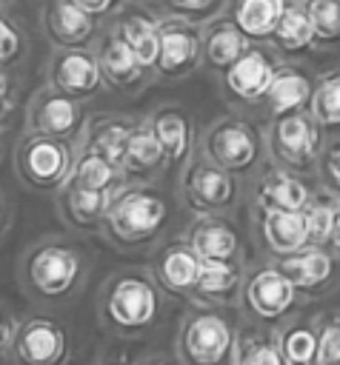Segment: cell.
<instances>
[{"instance_id": "cell-1", "label": "cell", "mask_w": 340, "mask_h": 365, "mask_svg": "<svg viewBox=\"0 0 340 365\" xmlns=\"http://www.w3.org/2000/svg\"><path fill=\"white\" fill-rule=\"evenodd\" d=\"M89 251L63 234L34 240L17 259V282L23 294L37 305L71 302L89 279Z\"/></svg>"}, {"instance_id": "cell-2", "label": "cell", "mask_w": 340, "mask_h": 365, "mask_svg": "<svg viewBox=\"0 0 340 365\" xmlns=\"http://www.w3.org/2000/svg\"><path fill=\"white\" fill-rule=\"evenodd\" d=\"M171 205V194L160 182H126L109 205L100 237L126 254L154 248L163 242Z\"/></svg>"}, {"instance_id": "cell-3", "label": "cell", "mask_w": 340, "mask_h": 365, "mask_svg": "<svg viewBox=\"0 0 340 365\" xmlns=\"http://www.w3.org/2000/svg\"><path fill=\"white\" fill-rule=\"evenodd\" d=\"M163 288L149 268H120L97 291V322L106 334L134 339L149 334L163 314Z\"/></svg>"}, {"instance_id": "cell-4", "label": "cell", "mask_w": 340, "mask_h": 365, "mask_svg": "<svg viewBox=\"0 0 340 365\" xmlns=\"http://www.w3.org/2000/svg\"><path fill=\"white\" fill-rule=\"evenodd\" d=\"M197 148L243 182L254 180V174H260L269 165V148H266L263 125L254 123L251 117L240 114V111L223 114L214 123H209L200 131Z\"/></svg>"}, {"instance_id": "cell-5", "label": "cell", "mask_w": 340, "mask_h": 365, "mask_svg": "<svg viewBox=\"0 0 340 365\" xmlns=\"http://www.w3.org/2000/svg\"><path fill=\"white\" fill-rule=\"evenodd\" d=\"M237 339V325L226 308L191 302L177 325L174 354L180 365H229Z\"/></svg>"}, {"instance_id": "cell-6", "label": "cell", "mask_w": 340, "mask_h": 365, "mask_svg": "<svg viewBox=\"0 0 340 365\" xmlns=\"http://www.w3.org/2000/svg\"><path fill=\"white\" fill-rule=\"evenodd\" d=\"M74 157H77V143L26 128L14 145L11 165H14V177L29 191L57 194L71 177Z\"/></svg>"}, {"instance_id": "cell-7", "label": "cell", "mask_w": 340, "mask_h": 365, "mask_svg": "<svg viewBox=\"0 0 340 365\" xmlns=\"http://www.w3.org/2000/svg\"><path fill=\"white\" fill-rule=\"evenodd\" d=\"M263 131H266L269 163L306 177L317 174V160L329 134L320 128V123L311 117L309 108L269 117Z\"/></svg>"}, {"instance_id": "cell-8", "label": "cell", "mask_w": 340, "mask_h": 365, "mask_svg": "<svg viewBox=\"0 0 340 365\" xmlns=\"http://www.w3.org/2000/svg\"><path fill=\"white\" fill-rule=\"evenodd\" d=\"M243 197V180L220 168L200 148L177 171V200L191 214H229Z\"/></svg>"}, {"instance_id": "cell-9", "label": "cell", "mask_w": 340, "mask_h": 365, "mask_svg": "<svg viewBox=\"0 0 340 365\" xmlns=\"http://www.w3.org/2000/svg\"><path fill=\"white\" fill-rule=\"evenodd\" d=\"M300 299H303L300 291L291 285V279L280 271L274 259L246 265V279H243V291L237 302L246 322L277 328L283 319L291 317Z\"/></svg>"}, {"instance_id": "cell-10", "label": "cell", "mask_w": 340, "mask_h": 365, "mask_svg": "<svg viewBox=\"0 0 340 365\" xmlns=\"http://www.w3.org/2000/svg\"><path fill=\"white\" fill-rule=\"evenodd\" d=\"M283 63L286 60L271 43H251V48L217 77L223 97L237 108H260Z\"/></svg>"}, {"instance_id": "cell-11", "label": "cell", "mask_w": 340, "mask_h": 365, "mask_svg": "<svg viewBox=\"0 0 340 365\" xmlns=\"http://www.w3.org/2000/svg\"><path fill=\"white\" fill-rule=\"evenodd\" d=\"M69 362V334L49 314H29L17 319L9 365H66Z\"/></svg>"}, {"instance_id": "cell-12", "label": "cell", "mask_w": 340, "mask_h": 365, "mask_svg": "<svg viewBox=\"0 0 340 365\" xmlns=\"http://www.w3.org/2000/svg\"><path fill=\"white\" fill-rule=\"evenodd\" d=\"M203 66V26L180 17H160V54L154 80L180 83Z\"/></svg>"}, {"instance_id": "cell-13", "label": "cell", "mask_w": 340, "mask_h": 365, "mask_svg": "<svg viewBox=\"0 0 340 365\" xmlns=\"http://www.w3.org/2000/svg\"><path fill=\"white\" fill-rule=\"evenodd\" d=\"M86 123H89L86 103L57 91L49 83H43L29 97V106H26V128L29 131H40L49 137L77 143L86 131Z\"/></svg>"}, {"instance_id": "cell-14", "label": "cell", "mask_w": 340, "mask_h": 365, "mask_svg": "<svg viewBox=\"0 0 340 365\" xmlns=\"http://www.w3.org/2000/svg\"><path fill=\"white\" fill-rule=\"evenodd\" d=\"M46 83L74 100H91L106 88L94 48H51L43 71Z\"/></svg>"}, {"instance_id": "cell-15", "label": "cell", "mask_w": 340, "mask_h": 365, "mask_svg": "<svg viewBox=\"0 0 340 365\" xmlns=\"http://www.w3.org/2000/svg\"><path fill=\"white\" fill-rule=\"evenodd\" d=\"M311 177L269 163L254 180H249V208L263 211H303L314 197Z\"/></svg>"}, {"instance_id": "cell-16", "label": "cell", "mask_w": 340, "mask_h": 365, "mask_svg": "<svg viewBox=\"0 0 340 365\" xmlns=\"http://www.w3.org/2000/svg\"><path fill=\"white\" fill-rule=\"evenodd\" d=\"M94 54H97V63H100L106 88H111L117 94L134 97V94H140L154 80V71L146 68L137 60V54L126 46V40L109 23L103 26V31H100V37L94 43Z\"/></svg>"}, {"instance_id": "cell-17", "label": "cell", "mask_w": 340, "mask_h": 365, "mask_svg": "<svg viewBox=\"0 0 340 365\" xmlns=\"http://www.w3.org/2000/svg\"><path fill=\"white\" fill-rule=\"evenodd\" d=\"M149 271L166 297L191 299L194 285H197L200 271H203V259L197 257V251L183 237H171V240H163L160 245H154L151 259H149Z\"/></svg>"}, {"instance_id": "cell-18", "label": "cell", "mask_w": 340, "mask_h": 365, "mask_svg": "<svg viewBox=\"0 0 340 365\" xmlns=\"http://www.w3.org/2000/svg\"><path fill=\"white\" fill-rule=\"evenodd\" d=\"M274 262L306 299L323 297L340 285V257L326 245H306Z\"/></svg>"}, {"instance_id": "cell-19", "label": "cell", "mask_w": 340, "mask_h": 365, "mask_svg": "<svg viewBox=\"0 0 340 365\" xmlns=\"http://www.w3.org/2000/svg\"><path fill=\"white\" fill-rule=\"evenodd\" d=\"M40 23L51 48H94L103 31V23L74 0H46Z\"/></svg>"}, {"instance_id": "cell-20", "label": "cell", "mask_w": 340, "mask_h": 365, "mask_svg": "<svg viewBox=\"0 0 340 365\" xmlns=\"http://www.w3.org/2000/svg\"><path fill=\"white\" fill-rule=\"evenodd\" d=\"M251 217V237L266 259H283L309 245L306 217L303 211H263L249 208Z\"/></svg>"}, {"instance_id": "cell-21", "label": "cell", "mask_w": 340, "mask_h": 365, "mask_svg": "<svg viewBox=\"0 0 340 365\" xmlns=\"http://www.w3.org/2000/svg\"><path fill=\"white\" fill-rule=\"evenodd\" d=\"M143 120L154 131V137H157V143H160L169 165L180 171L183 163L194 154L197 140H200V131L194 125L191 111L186 106H180V103H160Z\"/></svg>"}, {"instance_id": "cell-22", "label": "cell", "mask_w": 340, "mask_h": 365, "mask_svg": "<svg viewBox=\"0 0 340 365\" xmlns=\"http://www.w3.org/2000/svg\"><path fill=\"white\" fill-rule=\"evenodd\" d=\"M203 262L243 259V240L237 225L226 214H191L180 234Z\"/></svg>"}, {"instance_id": "cell-23", "label": "cell", "mask_w": 340, "mask_h": 365, "mask_svg": "<svg viewBox=\"0 0 340 365\" xmlns=\"http://www.w3.org/2000/svg\"><path fill=\"white\" fill-rule=\"evenodd\" d=\"M111 200H114V194L91 191V188H83V185H77L71 180L54 194L57 217L74 234H100Z\"/></svg>"}, {"instance_id": "cell-24", "label": "cell", "mask_w": 340, "mask_h": 365, "mask_svg": "<svg viewBox=\"0 0 340 365\" xmlns=\"http://www.w3.org/2000/svg\"><path fill=\"white\" fill-rule=\"evenodd\" d=\"M109 26L126 40V46L137 54V60L154 71L160 54V14L149 3L129 0V6Z\"/></svg>"}, {"instance_id": "cell-25", "label": "cell", "mask_w": 340, "mask_h": 365, "mask_svg": "<svg viewBox=\"0 0 340 365\" xmlns=\"http://www.w3.org/2000/svg\"><path fill=\"white\" fill-rule=\"evenodd\" d=\"M314 83L317 77L297 60H286L269 91H266V100H263V114L266 117H277V114H289V111H306L309 103H311V94H314Z\"/></svg>"}, {"instance_id": "cell-26", "label": "cell", "mask_w": 340, "mask_h": 365, "mask_svg": "<svg viewBox=\"0 0 340 365\" xmlns=\"http://www.w3.org/2000/svg\"><path fill=\"white\" fill-rule=\"evenodd\" d=\"M246 279V259L234 262H203L200 279L194 285V294L189 302L211 305V308H234L240 302Z\"/></svg>"}, {"instance_id": "cell-27", "label": "cell", "mask_w": 340, "mask_h": 365, "mask_svg": "<svg viewBox=\"0 0 340 365\" xmlns=\"http://www.w3.org/2000/svg\"><path fill=\"white\" fill-rule=\"evenodd\" d=\"M137 123H140L137 117L103 111V114L89 117L86 131H83V137L77 143L91 148V151H97L100 157H106V160H111L114 165L123 168V157H126V148H129V140H131Z\"/></svg>"}, {"instance_id": "cell-28", "label": "cell", "mask_w": 340, "mask_h": 365, "mask_svg": "<svg viewBox=\"0 0 340 365\" xmlns=\"http://www.w3.org/2000/svg\"><path fill=\"white\" fill-rule=\"evenodd\" d=\"M169 171H171V165H169L154 131L140 117V123H137V128H134V134L129 140L126 157H123L126 182H160Z\"/></svg>"}, {"instance_id": "cell-29", "label": "cell", "mask_w": 340, "mask_h": 365, "mask_svg": "<svg viewBox=\"0 0 340 365\" xmlns=\"http://www.w3.org/2000/svg\"><path fill=\"white\" fill-rule=\"evenodd\" d=\"M249 48H251V40L226 14H220L203 26V66L214 77H220L226 68H231Z\"/></svg>"}, {"instance_id": "cell-30", "label": "cell", "mask_w": 340, "mask_h": 365, "mask_svg": "<svg viewBox=\"0 0 340 365\" xmlns=\"http://www.w3.org/2000/svg\"><path fill=\"white\" fill-rule=\"evenodd\" d=\"M289 0H229L226 17L251 40V43H269Z\"/></svg>"}, {"instance_id": "cell-31", "label": "cell", "mask_w": 340, "mask_h": 365, "mask_svg": "<svg viewBox=\"0 0 340 365\" xmlns=\"http://www.w3.org/2000/svg\"><path fill=\"white\" fill-rule=\"evenodd\" d=\"M283 60H300L306 57L311 48H317V40H314V29H311V20L306 14V6L303 0H289L271 40H269Z\"/></svg>"}, {"instance_id": "cell-32", "label": "cell", "mask_w": 340, "mask_h": 365, "mask_svg": "<svg viewBox=\"0 0 340 365\" xmlns=\"http://www.w3.org/2000/svg\"><path fill=\"white\" fill-rule=\"evenodd\" d=\"M274 339L286 365H317V319L289 317L274 328Z\"/></svg>"}, {"instance_id": "cell-33", "label": "cell", "mask_w": 340, "mask_h": 365, "mask_svg": "<svg viewBox=\"0 0 340 365\" xmlns=\"http://www.w3.org/2000/svg\"><path fill=\"white\" fill-rule=\"evenodd\" d=\"M71 182L91 188V191H109L117 194L126 185V174L120 165H114L111 160L100 157L97 151L86 148L77 143V157H74V168H71Z\"/></svg>"}, {"instance_id": "cell-34", "label": "cell", "mask_w": 340, "mask_h": 365, "mask_svg": "<svg viewBox=\"0 0 340 365\" xmlns=\"http://www.w3.org/2000/svg\"><path fill=\"white\" fill-rule=\"evenodd\" d=\"M229 365H286L274 339V328H263L251 322L240 325Z\"/></svg>"}, {"instance_id": "cell-35", "label": "cell", "mask_w": 340, "mask_h": 365, "mask_svg": "<svg viewBox=\"0 0 340 365\" xmlns=\"http://www.w3.org/2000/svg\"><path fill=\"white\" fill-rule=\"evenodd\" d=\"M309 111L326 134H340V68L317 77Z\"/></svg>"}, {"instance_id": "cell-36", "label": "cell", "mask_w": 340, "mask_h": 365, "mask_svg": "<svg viewBox=\"0 0 340 365\" xmlns=\"http://www.w3.org/2000/svg\"><path fill=\"white\" fill-rule=\"evenodd\" d=\"M337 205H340V197L317 185L314 197L303 208L306 231H309V245H326L329 248V237H331V228H334Z\"/></svg>"}, {"instance_id": "cell-37", "label": "cell", "mask_w": 340, "mask_h": 365, "mask_svg": "<svg viewBox=\"0 0 340 365\" xmlns=\"http://www.w3.org/2000/svg\"><path fill=\"white\" fill-rule=\"evenodd\" d=\"M306 14L314 29L317 48L340 46V0H303Z\"/></svg>"}, {"instance_id": "cell-38", "label": "cell", "mask_w": 340, "mask_h": 365, "mask_svg": "<svg viewBox=\"0 0 340 365\" xmlns=\"http://www.w3.org/2000/svg\"><path fill=\"white\" fill-rule=\"evenodd\" d=\"M226 3L229 0H149V6L160 17H180V20L200 23V26L220 17L226 11Z\"/></svg>"}, {"instance_id": "cell-39", "label": "cell", "mask_w": 340, "mask_h": 365, "mask_svg": "<svg viewBox=\"0 0 340 365\" xmlns=\"http://www.w3.org/2000/svg\"><path fill=\"white\" fill-rule=\"evenodd\" d=\"M26 57H29V34H26V29L14 17L0 11V68L11 71Z\"/></svg>"}, {"instance_id": "cell-40", "label": "cell", "mask_w": 340, "mask_h": 365, "mask_svg": "<svg viewBox=\"0 0 340 365\" xmlns=\"http://www.w3.org/2000/svg\"><path fill=\"white\" fill-rule=\"evenodd\" d=\"M317 185L340 197V134H329L317 160Z\"/></svg>"}, {"instance_id": "cell-41", "label": "cell", "mask_w": 340, "mask_h": 365, "mask_svg": "<svg viewBox=\"0 0 340 365\" xmlns=\"http://www.w3.org/2000/svg\"><path fill=\"white\" fill-rule=\"evenodd\" d=\"M317 365H340V314L317 317Z\"/></svg>"}, {"instance_id": "cell-42", "label": "cell", "mask_w": 340, "mask_h": 365, "mask_svg": "<svg viewBox=\"0 0 340 365\" xmlns=\"http://www.w3.org/2000/svg\"><path fill=\"white\" fill-rule=\"evenodd\" d=\"M80 9H86L91 17H97L103 26L106 23H111L126 6H129V0H74Z\"/></svg>"}, {"instance_id": "cell-43", "label": "cell", "mask_w": 340, "mask_h": 365, "mask_svg": "<svg viewBox=\"0 0 340 365\" xmlns=\"http://www.w3.org/2000/svg\"><path fill=\"white\" fill-rule=\"evenodd\" d=\"M14 106H17V80L0 68V128H6L9 117L14 114Z\"/></svg>"}, {"instance_id": "cell-44", "label": "cell", "mask_w": 340, "mask_h": 365, "mask_svg": "<svg viewBox=\"0 0 340 365\" xmlns=\"http://www.w3.org/2000/svg\"><path fill=\"white\" fill-rule=\"evenodd\" d=\"M14 325H17V319L11 317L9 305H6V302H0V365H3V362H9V345H11Z\"/></svg>"}, {"instance_id": "cell-45", "label": "cell", "mask_w": 340, "mask_h": 365, "mask_svg": "<svg viewBox=\"0 0 340 365\" xmlns=\"http://www.w3.org/2000/svg\"><path fill=\"white\" fill-rule=\"evenodd\" d=\"M9 225H11V205H9V197H6V191H0V240L6 237Z\"/></svg>"}, {"instance_id": "cell-46", "label": "cell", "mask_w": 340, "mask_h": 365, "mask_svg": "<svg viewBox=\"0 0 340 365\" xmlns=\"http://www.w3.org/2000/svg\"><path fill=\"white\" fill-rule=\"evenodd\" d=\"M329 248L340 257V205H337V217H334V228H331V237H329Z\"/></svg>"}, {"instance_id": "cell-47", "label": "cell", "mask_w": 340, "mask_h": 365, "mask_svg": "<svg viewBox=\"0 0 340 365\" xmlns=\"http://www.w3.org/2000/svg\"><path fill=\"white\" fill-rule=\"evenodd\" d=\"M134 365H180V362H174V359H169V356L154 354V356H143V359H137Z\"/></svg>"}, {"instance_id": "cell-48", "label": "cell", "mask_w": 340, "mask_h": 365, "mask_svg": "<svg viewBox=\"0 0 340 365\" xmlns=\"http://www.w3.org/2000/svg\"><path fill=\"white\" fill-rule=\"evenodd\" d=\"M0 11H6V0H0Z\"/></svg>"}, {"instance_id": "cell-49", "label": "cell", "mask_w": 340, "mask_h": 365, "mask_svg": "<svg viewBox=\"0 0 340 365\" xmlns=\"http://www.w3.org/2000/svg\"><path fill=\"white\" fill-rule=\"evenodd\" d=\"M97 365H117V362H97Z\"/></svg>"}, {"instance_id": "cell-50", "label": "cell", "mask_w": 340, "mask_h": 365, "mask_svg": "<svg viewBox=\"0 0 340 365\" xmlns=\"http://www.w3.org/2000/svg\"><path fill=\"white\" fill-rule=\"evenodd\" d=\"M0 148H3V128H0Z\"/></svg>"}]
</instances>
